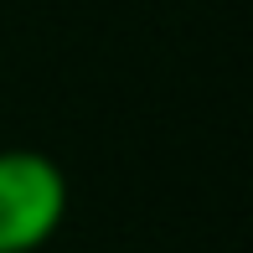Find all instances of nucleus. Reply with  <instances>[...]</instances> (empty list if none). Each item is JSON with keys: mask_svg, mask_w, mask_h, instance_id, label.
I'll list each match as a JSON object with an SVG mask.
<instances>
[{"mask_svg": "<svg viewBox=\"0 0 253 253\" xmlns=\"http://www.w3.org/2000/svg\"><path fill=\"white\" fill-rule=\"evenodd\" d=\"M67 217V176L42 150H0V253H37Z\"/></svg>", "mask_w": 253, "mask_h": 253, "instance_id": "f257e3e1", "label": "nucleus"}]
</instances>
